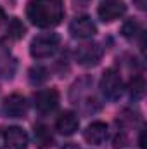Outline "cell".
Instances as JSON below:
<instances>
[{
    "instance_id": "1",
    "label": "cell",
    "mask_w": 147,
    "mask_h": 149,
    "mask_svg": "<svg viewBox=\"0 0 147 149\" xmlns=\"http://www.w3.org/2000/svg\"><path fill=\"white\" fill-rule=\"evenodd\" d=\"M28 19L38 28H54L64 19L62 0H30L26 9Z\"/></svg>"
},
{
    "instance_id": "2",
    "label": "cell",
    "mask_w": 147,
    "mask_h": 149,
    "mask_svg": "<svg viewBox=\"0 0 147 149\" xmlns=\"http://www.w3.org/2000/svg\"><path fill=\"white\" fill-rule=\"evenodd\" d=\"M59 42L61 38L57 33H42L31 40L30 45V54L35 59H47L50 56L55 54V50L59 49Z\"/></svg>"
},
{
    "instance_id": "3",
    "label": "cell",
    "mask_w": 147,
    "mask_h": 149,
    "mask_svg": "<svg viewBox=\"0 0 147 149\" xmlns=\"http://www.w3.org/2000/svg\"><path fill=\"white\" fill-rule=\"evenodd\" d=\"M28 141V134L21 127L0 128V149H26Z\"/></svg>"
},
{
    "instance_id": "4",
    "label": "cell",
    "mask_w": 147,
    "mask_h": 149,
    "mask_svg": "<svg viewBox=\"0 0 147 149\" xmlns=\"http://www.w3.org/2000/svg\"><path fill=\"white\" fill-rule=\"evenodd\" d=\"M123 80L116 70H106L101 78V92L107 101H118L123 94Z\"/></svg>"
},
{
    "instance_id": "5",
    "label": "cell",
    "mask_w": 147,
    "mask_h": 149,
    "mask_svg": "<svg viewBox=\"0 0 147 149\" xmlns=\"http://www.w3.org/2000/svg\"><path fill=\"white\" fill-rule=\"evenodd\" d=\"M101 59H102V47L95 42H87L76 49V61H78V64H81L85 68L99 64Z\"/></svg>"
},
{
    "instance_id": "6",
    "label": "cell",
    "mask_w": 147,
    "mask_h": 149,
    "mask_svg": "<svg viewBox=\"0 0 147 149\" xmlns=\"http://www.w3.org/2000/svg\"><path fill=\"white\" fill-rule=\"evenodd\" d=\"M59 106V94L54 88H47V90H40L35 95V109L40 114H50L57 109Z\"/></svg>"
},
{
    "instance_id": "7",
    "label": "cell",
    "mask_w": 147,
    "mask_h": 149,
    "mask_svg": "<svg viewBox=\"0 0 147 149\" xmlns=\"http://www.w3.org/2000/svg\"><path fill=\"white\" fill-rule=\"evenodd\" d=\"M69 33L73 38H80V40H88L97 33V26L95 23L88 17V16H80L74 17L69 24Z\"/></svg>"
},
{
    "instance_id": "8",
    "label": "cell",
    "mask_w": 147,
    "mask_h": 149,
    "mask_svg": "<svg viewBox=\"0 0 147 149\" xmlns=\"http://www.w3.org/2000/svg\"><path fill=\"white\" fill-rule=\"evenodd\" d=\"M125 12H126V5L123 0H104V2H101V5L97 9V14L104 23L119 19Z\"/></svg>"
},
{
    "instance_id": "9",
    "label": "cell",
    "mask_w": 147,
    "mask_h": 149,
    "mask_svg": "<svg viewBox=\"0 0 147 149\" xmlns=\"http://www.w3.org/2000/svg\"><path fill=\"white\" fill-rule=\"evenodd\" d=\"M16 68H17V61H16L10 47L3 40H0V78L10 80L16 74Z\"/></svg>"
},
{
    "instance_id": "10",
    "label": "cell",
    "mask_w": 147,
    "mask_h": 149,
    "mask_svg": "<svg viewBox=\"0 0 147 149\" xmlns=\"http://www.w3.org/2000/svg\"><path fill=\"white\" fill-rule=\"evenodd\" d=\"M26 111H28V102L19 94H12L3 101L2 113L9 118H23L26 114Z\"/></svg>"
},
{
    "instance_id": "11",
    "label": "cell",
    "mask_w": 147,
    "mask_h": 149,
    "mask_svg": "<svg viewBox=\"0 0 147 149\" xmlns=\"http://www.w3.org/2000/svg\"><path fill=\"white\" fill-rule=\"evenodd\" d=\"M83 137L88 144H102L107 139V125L104 121H94L87 127V130L83 132Z\"/></svg>"
},
{
    "instance_id": "12",
    "label": "cell",
    "mask_w": 147,
    "mask_h": 149,
    "mask_svg": "<svg viewBox=\"0 0 147 149\" xmlns=\"http://www.w3.org/2000/svg\"><path fill=\"white\" fill-rule=\"evenodd\" d=\"M55 127L59 130V134L62 135H73L76 134L78 127H80V120L73 111H64L55 121Z\"/></svg>"
},
{
    "instance_id": "13",
    "label": "cell",
    "mask_w": 147,
    "mask_h": 149,
    "mask_svg": "<svg viewBox=\"0 0 147 149\" xmlns=\"http://www.w3.org/2000/svg\"><path fill=\"white\" fill-rule=\"evenodd\" d=\"M35 142L40 149H47L54 144V137H52L50 130L45 125H37L35 127Z\"/></svg>"
},
{
    "instance_id": "14",
    "label": "cell",
    "mask_w": 147,
    "mask_h": 149,
    "mask_svg": "<svg viewBox=\"0 0 147 149\" xmlns=\"http://www.w3.org/2000/svg\"><path fill=\"white\" fill-rule=\"evenodd\" d=\"M128 94H130V97L133 101H139V99L144 97V94H146V81H144L142 76H133L130 80V83H128Z\"/></svg>"
},
{
    "instance_id": "15",
    "label": "cell",
    "mask_w": 147,
    "mask_h": 149,
    "mask_svg": "<svg viewBox=\"0 0 147 149\" xmlns=\"http://www.w3.org/2000/svg\"><path fill=\"white\" fill-rule=\"evenodd\" d=\"M26 33V28L24 24L17 19V17H12L7 24V37L12 38V40H21Z\"/></svg>"
},
{
    "instance_id": "16",
    "label": "cell",
    "mask_w": 147,
    "mask_h": 149,
    "mask_svg": "<svg viewBox=\"0 0 147 149\" xmlns=\"http://www.w3.org/2000/svg\"><path fill=\"white\" fill-rule=\"evenodd\" d=\"M47 78H49V73L43 66H33L30 70V81L33 85H42Z\"/></svg>"
},
{
    "instance_id": "17",
    "label": "cell",
    "mask_w": 147,
    "mask_h": 149,
    "mask_svg": "<svg viewBox=\"0 0 147 149\" xmlns=\"http://www.w3.org/2000/svg\"><path fill=\"white\" fill-rule=\"evenodd\" d=\"M121 33H123V37H125V38L132 40V38L139 33V23H137V21H133V19H128V21L123 24Z\"/></svg>"
},
{
    "instance_id": "18",
    "label": "cell",
    "mask_w": 147,
    "mask_h": 149,
    "mask_svg": "<svg viewBox=\"0 0 147 149\" xmlns=\"http://www.w3.org/2000/svg\"><path fill=\"white\" fill-rule=\"evenodd\" d=\"M139 144H140V149H146V130H140V137H139Z\"/></svg>"
},
{
    "instance_id": "19",
    "label": "cell",
    "mask_w": 147,
    "mask_h": 149,
    "mask_svg": "<svg viewBox=\"0 0 147 149\" xmlns=\"http://www.w3.org/2000/svg\"><path fill=\"white\" fill-rule=\"evenodd\" d=\"M3 19H5V12H3V9L0 7V24L3 23Z\"/></svg>"
},
{
    "instance_id": "20",
    "label": "cell",
    "mask_w": 147,
    "mask_h": 149,
    "mask_svg": "<svg viewBox=\"0 0 147 149\" xmlns=\"http://www.w3.org/2000/svg\"><path fill=\"white\" fill-rule=\"evenodd\" d=\"M62 149H78V148H76L74 144H66V146H64Z\"/></svg>"
}]
</instances>
